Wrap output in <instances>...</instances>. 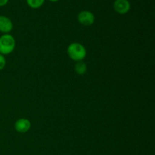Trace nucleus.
I'll return each instance as SVG.
<instances>
[{"label": "nucleus", "mask_w": 155, "mask_h": 155, "mask_svg": "<svg viewBox=\"0 0 155 155\" xmlns=\"http://www.w3.org/2000/svg\"><path fill=\"white\" fill-rule=\"evenodd\" d=\"M68 56L74 61H81L86 58V49L82 44L73 42L70 44L67 49Z\"/></svg>", "instance_id": "f257e3e1"}, {"label": "nucleus", "mask_w": 155, "mask_h": 155, "mask_svg": "<svg viewBox=\"0 0 155 155\" xmlns=\"http://www.w3.org/2000/svg\"><path fill=\"white\" fill-rule=\"evenodd\" d=\"M15 48V39L12 35L4 34L0 36V54L5 55L14 51Z\"/></svg>", "instance_id": "f03ea898"}, {"label": "nucleus", "mask_w": 155, "mask_h": 155, "mask_svg": "<svg viewBox=\"0 0 155 155\" xmlns=\"http://www.w3.org/2000/svg\"><path fill=\"white\" fill-rule=\"evenodd\" d=\"M79 22L84 26H91L95 22V15L89 11H82L77 15Z\"/></svg>", "instance_id": "7ed1b4c3"}, {"label": "nucleus", "mask_w": 155, "mask_h": 155, "mask_svg": "<svg viewBox=\"0 0 155 155\" xmlns=\"http://www.w3.org/2000/svg\"><path fill=\"white\" fill-rule=\"evenodd\" d=\"M113 7L117 13L120 15H125L130 12L131 5L129 0H115Z\"/></svg>", "instance_id": "20e7f679"}, {"label": "nucleus", "mask_w": 155, "mask_h": 155, "mask_svg": "<svg viewBox=\"0 0 155 155\" xmlns=\"http://www.w3.org/2000/svg\"><path fill=\"white\" fill-rule=\"evenodd\" d=\"M30 127H31V123L26 118H20L15 124V130L20 133H27L30 130Z\"/></svg>", "instance_id": "39448f33"}, {"label": "nucleus", "mask_w": 155, "mask_h": 155, "mask_svg": "<svg viewBox=\"0 0 155 155\" xmlns=\"http://www.w3.org/2000/svg\"><path fill=\"white\" fill-rule=\"evenodd\" d=\"M13 29V23L10 18L0 15V32L8 34Z\"/></svg>", "instance_id": "423d86ee"}, {"label": "nucleus", "mask_w": 155, "mask_h": 155, "mask_svg": "<svg viewBox=\"0 0 155 155\" xmlns=\"http://www.w3.org/2000/svg\"><path fill=\"white\" fill-rule=\"evenodd\" d=\"M74 71L79 75H83V74H86L87 71V66L83 61H77L74 66Z\"/></svg>", "instance_id": "0eeeda50"}, {"label": "nucleus", "mask_w": 155, "mask_h": 155, "mask_svg": "<svg viewBox=\"0 0 155 155\" xmlns=\"http://www.w3.org/2000/svg\"><path fill=\"white\" fill-rule=\"evenodd\" d=\"M45 0H26V2L29 7L33 9H37L44 4Z\"/></svg>", "instance_id": "6e6552de"}, {"label": "nucleus", "mask_w": 155, "mask_h": 155, "mask_svg": "<svg viewBox=\"0 0 155 155\" xmlns=\"http://www.w3.org/2000/svg\"><path fill=\"white\" fill-rule=\"evenodd\" d=\"M5 64H6V61H5V58L4 55L0 54V71L4 69V68L5 67Z\"/></svg>", "instance_id": "1a4fd4ad"}, {"label": "nucleus", "mask_w": 155, "mask_h": 155, "mask_svg": "<svg viewBox=\"0 0 155 155\" xmlns=\"http://www.w3.org/2000/svg\"><path fill=\"white\" fill-rule=\"evenodd\" d=\"M8 0H0V7L5 6L8 4Z\"/></svg>", "instance_id": "9d476101"}, {"label": "nucleus", "mask_w": 155, "mask_h": 155, "mask_svg": "<svg viewBox=\"0 0 155 155\" xmlns=\"http://www.w3.org/2000/svg\"><path fill=\"white\" fill-rule=\"evenodd\" d=\"M48 1L51 2H58L59 0H48Z\"/></svg>", "instance_id": "9b49d317"}]
</instances>
